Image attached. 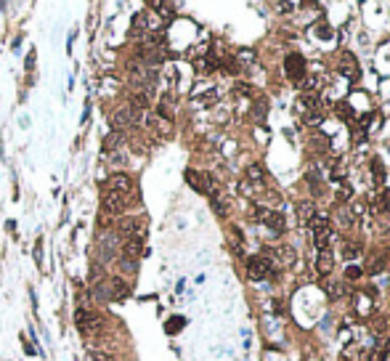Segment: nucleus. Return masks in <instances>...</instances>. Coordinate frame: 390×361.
<instances>
[{
	"mask_svg": "<svg viewBox=\"0 0 390 361\" xmlns=\"http://www.w3.org/2000/svg\"><path fill=\"white\" fill-rule=\"evenodd\" d=\"M74 324H77V329L82 335H104L106 332V321L98 316L96 311H88V308H77Z\"/></svg>",
	"mask_w": 390,
	"mask_h": 361,
	"instance_id": "1",
	"label": "nucleus"
},
{
	"mask_svg": "<svg viewBox=\"0 0 390 361\" xmlns=\"http://www.w3.org/2000/svg\"><path fill=\"white\" fill-rule=\"evenodd\" d=\"M114 231L122 242L125 239H133V242H143V236H146V223H143L141 218H122L117 226H114Z\"/></svg>",
	"mask_w": 390,
	"mask_h": 361,
	"instance_id": "2",
	"label": "nucleus"
},
{
	"mask_svg": "<svg viewBox=\"0 0 390 361\" xmlns=\"http://www.w3.org/2000/svg\"><path fill=\"white\" fill-rule=\"evenodd\" d=\"M311 231H313V239H316V250H326V247H329V218H326L324 213L313 215Z\"/></svg>",
	"mask_w": 390,
	"mask_h": 361,
	"instance_id": "3",
	"label": "nucleus"
},
{
	"mask_svg": "<svg viewBox=\"0 0 390 361\" xmlns=\"http://www.w3.org/2000/svg\"><path fill=\"white\" fill-rule=\"evenodd\" d=\"M101 207L104 213L109 215H122L130 207V194H114V191H106L101 197Z\"/></svg>",
	"mask_w": 390,
	"mask_h": 361,
	"instance_id": "4",
	"label": "nucleus"
},
{
	"mask_svg": "<svg viewBox=\"0 0 390 361\" xmlns=\"http://www.w3.org/2000/svg\"><path fill=\"white\" fill-rule=\"evenodd\" d=\"M284 72H287V77L295 82V85H303V80H305V59L300 56V53H289V56L284 59Z\"/></svg>",
	"mask_w": 390,
	"mask_h": 361,
	"instance_id": "5",
	"label": "nucleus"
},
{
	"mask_svg": "<svg viewBox=\"0 0 390 361\" xmlns=\"http://www.w3.org/2000/svg\"><path fill=\"white\" fill-rule=\"evenodd\" d=\"M255 218H258L263 226L273 228V231H284V228H287L284 215L276 213V210H268V207H255Z\"/></svg>",
	"mask_w": 390,
	"mask_h": 361,
	"instance_id": "6",
	"label": "nucleus"
},
{
	"mask_svg": "<svg viewBox=\"0 0 390 361\" xmlns=\"http://www.w3.org/2000/svg\"><path fill=\"white\" fill-rule=\"evenodd\" d=\"M271 274V260L265 255H255L247 260V276L252 282H260V279H268Z\"/></svg>",
	"mask_w": 390,
	"mask_h": 361,
	"instance_id": "7",
	"label": "nucleus"
},
{
	"mask_svg": "<svg viewBox=\"0 0 390 361\" xmlns=\"http://www.w3.org/2000/svg\"><path fill=\"white\" fill-rule=\"evenodd\" d=\"M133 178L125 173H117V175H109L106 181V191H114V194H133Z\"/></svg>",
	"mask_w": 390,
	"mask_h": 361,
	"instance_id": "8",
	"label": "nucleus"
},
{
	"mask_svg": "<svg viewBox=\"0 0 390 361\" xmlns=\"http://www.w3.org/2000/svg\"><path fill=\"white\" fill-rule=\"evenodd\" d=\"M106 295H109V300H125L128 297V282L120 279V276L109 279L106 282Z\"/></svg>",
	"mask_w": 390,
	"mask_h": 361,
	"instance_id": "9",
	"label": "nucleus"
},
{
	"mask_svg": "<svg viewBox=\"0 0 390 361\" xmlns=\"http://www.w3.org/2000/svg\"><path fill=\"white\" fill-rule=\"evenodd\" d=\"M337 67H340V72L345 74L348 80H358V74H361V69H358L356 59L350 56V53H342V56H340V61H337Z\"/></svg>",
	"mask_w": 390,
	"mask_h": 361,
	"instance_id": "10",
	"label": "nucleus"
},
{
	"mask_svg": "<svg viewBox=\"0 0 390 361\" xmlns=\"http://www.w3.org/2000/svg\"><path fill=\"white\" fill-rule=\"evenodd\" d=\"M141 247H143V242H133V239H125V242H122L117 250L122 252V258H128V260H138V258H141V252H143Z\"/></svg>",
	"mask_w": 390,
	"mask_h": 361,
	"instance_id": "11",
	"label": "nucleus"
},
{
	"mask_svg": "<svg viewBox=\"0 0 390 361\" xmlns=\"http://www.w3.org/2000/svg\"><path fill=\"white\" fill-rule=\"evenodd\" d=\"M316 268H319V274H324V276L334 268V255H332V250H329V247H326V250H319Z\"/></svg>",
	"mask_w": 390,
	"mask_h": 361,
	"instance_id": "12",
	"label": "nucleus"
},
{
	"mask_svg": "<svg viewBox=\"0 0 390 361\" xmlns=\"http://www.w3.org/2000/svg\"><path fill=\"white\" fill-rule=\"evenodd\" d=\"M122 146H125V133H120V130H114V133H109L104 138V149L109 151V154L112 151H120Z\"/></svg>",
	"mask_w": 390,
	"mask_h": 361,
	"instance_id": "13",
	"label": "nucleus"
},
{
	"mask_svg": "<svg viewBox=\"0 0 390 361\" xmlns=\"http://www.w3.org/2000/svg\"><path fill=\"white\" fill-rule=\"evenodd\" d=\"M250 181L255 183V186H263V183H265V173H263V167H260V165H250L247 167V183Z\"/></svg>",
	"mask_w": 390,
	"mask_h": 361,
	"instance_id": "14",
	"label": "nucleus"
},
{
	"mask_svg": "<svg viewBox=\"0 0 390 361\" xmlns=\"http://www.w3.org/2000/svg\"><path fill=\"white\" fill-rule=\"evenodd\" d=\"M334 114H337L340 120L350 122V125H353V122H356V117H353V109H350V106H348L345 101H337V104H334Z\"/></svg>",
	"mask_w": 390,
	"mask_h": 361,
	"instance_id": "15",
	"label": "nucleus"
},
{
	"mask_svg": "<svg viewBox=\"0 0 390 361\" xmlns=\"http://www.w3.org/2000/svg\"><path fill=\"white\" fill-rule=\"evenodd\" d=\"M300 106H303L305 112L319 109V96H316V93H303V96H300Z\"/></svg>",
	"mask_w": 390,
	"mask_h": 361,
	"instance_id": "16",
	"label": "nucleus"
},
{
	"mask_svg": "<svg viewBox=\"0 0 390 361\" xmlns=\"http://www.w3.org/2000/svg\"><path fill=\"white\" fill-rule=\"evenodd\" d=\"M297 210H300V226H308L313 220V205L303 202V205H297Z\"/></svg>",
	"mask_w": 390,
	"mask_h": 361,
	"instance_id": "17",
	"label": "nucleus"
},
{
	"mask_svg": "<svg viewBox=\"0 0 390 361\" xmlns=\"http://www.w3.org/2000/svg\"><path fill=\"white\" fill-rule=\"evenodd\" d=\"M276 255L281 263H295V250L289 247V244H281V247H276Z\"/></svg>",
	"mask_w": 390,
	"mask_h": 361,
	"instance_id": "18",
	"label": "nucleus"
},
{
	"mask_svg": "<svg viewBox=\"0 0 390 361\" xmlns=\"http://www.w3.org/2000/svg\"><path fill=\"white\" fill-rule=\"evenodd\" d=\"M149 8H151V11H157L162 19H170V16H173V5H170V3H157V0H154Z\"/></svg>",
	"mask_w": 390,
	"mask_h": 361,
	"instance_id": "19",
	"label": "nucleus"
},
{
	"mask_svg": "<svg viewBox=\"0 0 390 361\" xmlns=\"http://www.w3.org/2000/svg\"><path fill=\"white\" fill-rule=\"evenodd\" d=\"M372 175H374V183H377V186L385 181V167H382V162H380L377 157L372 159Z\"/></svg>",
	"mask_w": 390,
	"mask_h": 361,
	"instance_id": "20",
	"label": "nucleus"
},
{
	"mask_svg": "<svg viewBox=\"0 0 390 361\" xmlns=\"http://www.w3.org/2000/svg\"><path fill=\"white\" fill-rule=\"evenodd\" d=\"M90 361H117V359H114L112 353L101 351V348H93V351H90Z\"/></svg>",
	"mask_w": 390,
	"mask_h": 361,
	"instance_id": "21",
	"label": "nucleus"
},
{
	"mask_svg": "<svg viewBox=\"0 0 390 361\" xmlns=\"http://www.w3.org/2000/svg\"><path fill=\"white\" fill-rule=\"evenodd\" d=\"M326 292H329L332 300H337V297L345 295V284H329V287H326Z\"/></svg>",
	"mask_w": 390,
	"mask_h": 361,
	"instance_id": "22",
	"label": "nucleus"
},
{
	"mask_svg": "<svg viewBox=\"0 0 390 361\" xmlns=\"http://www.w3.org/2000/svg\"><path fill=\"white\" fill-rule=\"evenodd\" d=\"M303 122H305V125H319V122H321V112H319V109H311V112H305Z\"/></svg>",
	"mask_w": 390,
	"mask_h": 361,
	"instance_id": "23",
	"label": "nucleus"
},
{
	"mask_svg": "<svg viewBox=\"0 0 390 361\" xmlns=\"http://www.w3.org/2000/svg\"><path fill=\"white\" fill-rule=\"evenodd\" d=\"M358 255H361V244H358V242H348L345 244V258L350 260V258H358Z\"/></svg>",
	"mask_w": 390,
	"mask_h": 361,
	"instance_id": "24",
	"label": "nucleus"
},
{
	"mask_svg": "<svg viewBox=\"0 0 390 361\" xmlns=\"http://www.w3.org/2000/svg\"><path fill=\"white\" fill-rule=\"evenodd\" d=\"M181 327H186V319H181V316H175V319L167 321V332H170V335H175Z\"/></svg>",
	"mask_w": 390,
	"mask_h": 361,
	"instance_id": "25",
	"label": "nucleus"
},
{
	"mask_svg": "<svg viewBox=\"0 0 390 361\" xmlns=\"http://www.w3.org/2000/svg\"><path fill=\"white\" fill-rule=\"evenodd\" d=\"M388 353H390V340H382V343L377 345V359H374V361H385Z\"/></svg>",
	"mask_w": 390,
	"mask_h": 361,
	"instance_id": "26",
	"label": "nucleus"
},
{
	"mask_svg": "<svg viewBox=\"0 0 390 361\" xmlns=\"http://www.w3.org/2000/svg\"><path fill=\"white\" fill-rule=\"evenodd\" d=\"M196 98H199V104H215L218 101V90L210 88L207 93H202V96H196Z\"/></svg>",
	"mask_w": 390,
	"mask_h": 361,
	"instance_id": "27",
	"label": "nucleus"
},
{
	"mask_svg": "<svg viewBox=\"0 0 390 361\" xmlns=\"http://www.w3.org/2000/svg\"><path fill=\"white\" fill-rule=\"evenodd\" d=\"M120 268H122V274H135V268H138V263H135V260H128V258H122V260H120Z\"/></svg>",
	"mask_w": 390,
	"mask_h": 361,
	"instance_id": "28",
	"label": "nucleus"
},
{
	"mask_svg": "<svg viewBox=\"0 0 390 361\" xmlns=\"http://www.w3.org/2000/svg\"><path fill=\"white\" fill-rule=\"evenodd\" d=\"M212 210H215L218 215H226L228 213V205H223V199H220V197H212Z\"/></svg>",
	"mask_w": 390,
	"mask_h": 361,
	"instance_id": "29",
	"label": "nucleus"
},
{
	"mask_svg": "<svg viewBox=\"0 0 390 361\" xmlns=\"http://www.w3.org/2000/svg\"><path fill=\"white\" fill-rule=\"evenodd\" d=\"M361 274H364V271H361V268H358V266H353V263H350V266L345 268V276H348V279H358V276H361Z\"/></svg>",
	"mask_w": 390,
	"mask_h": 361,
	"instance_id": "30",
	"label": "nucleus"
},
{
	"mask_svg": "<svg viewBox=\"0 0 390 361\" xmlns=\"http://www.w3.org/2000/svg\"><path fill=\"white\" fill-rule=\"evenodd\" d=\"M380 207L390 213V191H382V194H380Z\"/></svg>",
	"mask_w": 390,
	"mask_h": 361,
	"instance_id": "31",
	"label": "nucleus"
},
{
	"mask_svg": "<svg viewBox=\"0 0 390 361\" xmlns=\"http://www.w3.org/2000/svg\"><path fill=\"white\" fill-rule=\"evenodd\" d=\"M316 32H319V37H329V35H332V32H329V27H326L324 21H321V24L316 27Z\"/></svg>",
	"mask_w": 390,
	"mask_h": 361,
	"instance_id": "32",
	"label": "nucleus"
}]
</instances>
